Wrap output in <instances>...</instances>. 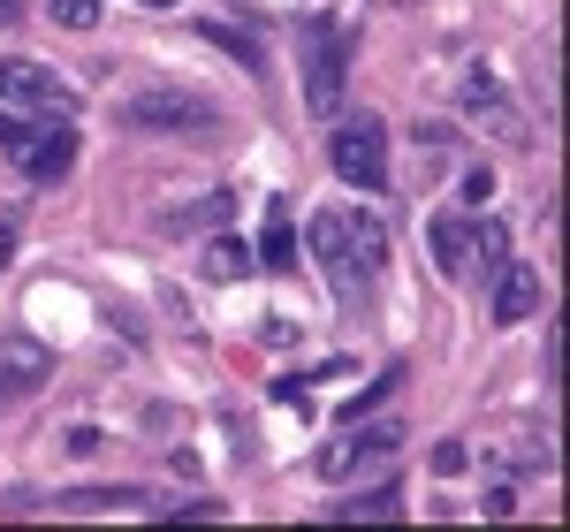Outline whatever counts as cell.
Wrapping results in <instances>:
<instances>
[{
  "label": "cell",
  "instance_id": "cell-1",
  "mask_svg": "<svg viewBox=\"0 0 570 532\" xmlns=\"http://www.w3.org/2000/svg\"><path fill=\"white\" fill-rule=\"evenodd\" d=\"M297 46H305V107L312 115H343V99H351V31L335 16H305Z\"/></svg>",
  "mask_w": 570,
  "mask_h": 532
},
{
  "label": "cell",
  "instance_id": "cell-2",
  "mask_svg": "<svg viewBox=\"0 0 570 532\" xmlns=\"http://www.w3.org/2000/svg\"><path fill=\"white\" fill-rule=\"evenodd\" d=\"M327 160H335V176L357 183V190H389V122H381V115H351L343 130L327 137Z\"/></svg>",
  "mask_w": 570,
  "mask_h": 532
},
{
  "label": "cell",
  "instance_id": "cell-3",
  "mask_svg": "<svg viewBox=\"0 0 570 532\" xmlns=\"http://www.w3.org/2000/svg\"><path fill=\"white\" fill-rule=\"evenodd\" d=\"M122 122L130 130H214L220 107L198 91H137V99H122Z\"/></svg>",
  "mask_w": 570,
  "mask_h": 532
},
{
  "label": "cell",
  "instance_id": "cell-4",
  "mask_svg": "<svg viewBox=\"0 0 570 532\" xmlns=\"http://www.w3.org/2000/svg\"><path fill=\"white\" fill-rule=\"evenodd\" d=\"M8 160H16L31 183H61L69 168H77V130H69V115H46L39 130H23L16 145H8Z\"/></svg>",
  "mask_w": 570,
  "mask_h": 532
},
{
  "label": "cell",
  "instance_id": "cell-5",
  "mask_svg": "<svg viewBox=\"0 0 570 532\" xmlns=\"http://www.w3.org/2000/svg\"><path fill=\"white\" fill-rule=\"evenodd\" d=\"M0 107H39V115H77V91L39 61H0Z\"/></svg>",
  "mask_w": 570,
  "mask_h": 532
},
{
  "label": "cell",
  "instance_id": "cell-6",
  "mask_svg": "<svg viewBox=\"0 0 570 532\" xmlns=\"http://www.w3.org/2000/svg\"><path fill=\"white\" fill-rule=\"evenodd\" d=\"M395 442H403V426H357V418H351V442L320 449V456H312V472H320V480H351L357 464H389Z\"/></svg>",
  "mask_w": 570,
  "mask_h": 532
},
{
  "label": "cell",
  "instance_id": "cell-7",
  "mask_svg": "<svg viewBox=\"0 0 570 532\" xmlns=\"http://www.w3.org/2000/svg\"><path fill=\"white\" fill-rule=\"evenodd\" d=\"M487 312H494V327H518V319H532V312H540V266L502 259L494 274H487Z\"/></svg>",
  "mask_w": 570,
  "mask_h": 532
},
{
  "label": "cell",
  "instance_id": "cell-8",
  "mask_svg": "<svg viewBox=\"0 0 570 532\" xmlns=\"http://www.w3.org/2000/svg\"><path fill=\"white\" fill-rule=\"evenodd\" d=\"M53 381V351H46L39 335H0V388L8 396H31Z\"/></svg>",
  "mask_w": 570,
  "mask_h": 532
},
{
  "label": "cell",
  "instance_id": "cell-9",
  "mask_svg": "<svg viewBox=\"0 0 570 532\" xmlns=\"http://www.w3.org/2000/svg\"><path fill=\"white\" fill-rule=\"evenodd\" d=\"M343 252H351V274L381 282V266H389V228L373 221V214H343Z\"/></svg>",
  "mask_w": 570,
  "mask_h": 532
},
{
  "label": "cell",
  "instance_id": "cell-10",
  "mask_svg": "<svg viewBox=\"0 0 570 532\" xmlns=\"http://www.w3.org/2000/svg\"><path fill=\"white\" fill-rule=\"evenodd\" d=\"M198 39L220 46V53H236L244 61V77H266V46L252 23H228V16H198Z\"/></svg>",
  "mask_w": 570,
  "mask_h": 532
},
{
  "label": "cell",
  "instance_id": "cell-11",
  "mask_svg": "<svg viewBox=\"0 0 570 532\" xmlns=\"http://www.w3.org/2000/svg\"><path fill=\"white\" fill-rule=\"evenodd\" d=\"M252 259H259L266 274H289V266H297V228H289V198H274V206H266V236L252 244Z\"/></svg>",
  "mask_w": 570,
  "mask_h": 532
},
{
  "label": "cell",
  "instance_id": "cell-12",
  "mask_svg": "<svg viewBox=\"0 0 570 532\" xmlns=\"http://www.w3.org/2000/svg\"><path fill=\"white\" fill-rule=\"evenodd\" d=\"M456 99H464V115H487V122H494L502 137H518V115L502 107V85H494V69H464Z\"/></svg>",
  "mask_w": 570,
  "mask_h": 532
},
{
  "label": "cell",
  "instance_id": "cell-13",
  "mask_svg": "<svg viewBox=\"0 0 570 532\" xmlns=\"http://www.w3.org/2000/svg\"><path fill=\"white\" fill-rule=\"evenodd\" d=\"M327 518H343V525H357V518H365V525H395V518H403V487H395V480H381V487H365V494H351V502H335Z\"/></svg>",
  "mask_w": 570,
  "mask_h": 532
},
{
  "label": "cell",
  "instance_id": "cell-14",
  "mask_svg": "<svg viewBox=\"0 0 570 532\" xmlns=\"http://www.w3.org/2000/svg\"><path fill=\"white\" fill-rule=\"evenodd\" d=\"M426 244H434V266L449 274V282H456V274H464V244H472V221H464V214H434V221H426Z\"/></svg>",
  "mask_w": 570,
  "mask_h": 532
},
{
  "label": "cell",
  "instance_id": "cell-15",
  "mask_svg": "<svg viewBox=\"0 0 570 532\" xmlns=\"http://www.w3.org/2000/svg\"><path fill=\"white\" fill-rule=\"evenodd\" d=\"M510 259V228L494 221V214H472V244H464V274L480 266V282L494 274V266Z\"/></svg>",
  "mask_w": 570,
  "mask_h": 532
},
{
  "label": "cell",
  "instance_id": "cell-16",
  "mask_svg": "<svg viewBox=\"0 0 570 532\" xmlns=\"http://www.w3.org/2000/svg\"><path fill=\"white\" fill-rule=\"evenodd\" d=\"M252 244H244V236H214V244H206V252H198V274H206V282H244V274H252Z\"/></svg>",
  "mask_w": 570,
  "mask_h": 532
},
{
  "label": "cell",
  "instance_id": "cell-17",
  "mask_svg": "<svg viewBox=\"0 0 570 532\" xmlns=\"http://www.w3.org/2000/svg\"><path fill=\"white\" fill-rule=\"evenodd\" d=\"M312 252H320V266L335 274V289L351 297V252H343V214H320L312 221Z\"/></svg>",
  "mask_w": 570,
  "mask_h": 532
},
{
  "label": "cell",
  "instance_id": "cell-18",
  "mask_svg": "<svg viewBox=\"0 0 570 532\" xmlns=\"http://www.w3.org/2000/svg\"><path fill=\"white\" fill-rule=\"evenodd\" d=\"M145 487H77V494H53V510H69V518H99V510H137Z\"/></svg>",
  "mask_w": 570,
  "mask_h": 532
},
{
  "label": "cell",
  "instance_id": "cell-19",
  "mask_svg": "<svg viewBox=\"0 0 570 532\" xmlns=\"http://www.w3.org/2000/svg\"><path fill=\"white\" fill-rule=\"evenodd\" d=\"M395 388H403V365H389V373H381V381H365V388H357V396L343 403V418H365V411H373V403H389Z\"/></svg>",
  "mask_w": 570,
  "mask_h": 532
},
{
  "label": "cell",
  "instance_id": "cell-20",
  "mask_svg": "<svg viewBox=\"0 0 570 532\" xmlns=\"http://www.w3.org/2000/svg\"><path fill=\"white\" fill-rule=\"evenodd\" d=\"M456 198H464V214H487V198H494V168H487V160H472V168H464V183H456Z\"/></svg>",
  "mask_w": 570,
  "mask_h": 532
},
{
  "label": "cell",
  "instance_id": "cell-21",
  "mask_svg": "<svg viewBox=\"0 0 570 532\" xmlns=\"http://www.w3.org/2000/svg\"><path fill=\"white\" fill-rule=\"evenodd\" d=\"M228 214H236V198H228V190H214L206 206H190V214H168V228H190V221H228Z\"/></svg>",
  "mask_w": 570,
  "mask_h": 532
},
{
  "label": "cell",
  "instance_id": "cell-22",
  "mask_svg": "<svg viewBox=\"0 0 570 532\" xmlns=\"http://www.w3.org/2000/svg\"><path fill=\"white\" fill-rule=\"evenodd\" d=\"M53 23L61 31H91L99 23V0H53Z\"/></svg>",
  "mask_w": 570,
  "mask_h": 532
},
{
  "label": "cell",
  "instance_id": "cell-23",
  "mask_svg": "<svg viewBox=\"0 0 570 532\" xmlns=\"http://www.w3.org/2000/svg\"><path fill=\"white\" fill-rule=\"evenodd\" d=\"M464 464H472V449H464V442H441L434 449V472H441V480H456Z\"/></svg>",
  "mask_w": 570,
  "mask_h": 532
},
{
  "label": "cell",
  "instance_id": "cell-24",
  "mask_svg": "<svg viewBox=\"0 0 570 532\" xmlns=\"http://www.w3.org/2000/svg\"><path fill=\"white\" fill-rule=\"evenodd\" d=\"M69 456H99V449H107V434H99V426H69Z\"/></svg>",
  "mask_w": 570,
  "mask_h": 532
},
{
  "label": "cell",
  "instance_id": "cell-25",
  "mask_svg": "<svg viewBox=\"0 0 570 532\" xmlns=\"http://www.w3.org/2000/svg\"><path fill=\"white\" fill-rule=\"evenodd\" d=\"M153 510H160V518H198V525L220 518V502H153Z\"/></svg>",
  "mask_w": 570,
  "mask_h": 532
},
{
  "label": "cell",
  "instance_id": "cell-26",
  "mask_svg": "<svg viewBox=\"0 0 570 532\" xmlns=\"http://www.w3.org/2000/svg\"><path fill=\"white\" fill-rule=\"evenodd\" d=\"M16 259V221H8V214H0V266Z\"/></svg>",
  "mask_w": 570,
  "mask_h": 532
},
{
  "label": "cell",
  "instance_id": "cell-27",
  "mask_svg": "<svg viewBox=\"0 0 570 532\" xmlns=\"http://www.w3.org/2000/svg\"><path fill=\"white\" fill-rule=\"evenodd\" d=\"M16 137H23V122H16V115H8V107H0V152H8V145H16Z\"/></svg>",
  "mask_w": 570,
  "mask_h": 532
},
{
  "label": "cell",
  "instance_id": "cell-28",
  "mask_svg": "<svg viewBox=\"0 0 570 532\" xmlns=\"http://www.w3.org/2000/svg\"><path fill=\"white\" fill-rule=\"evenodd\" d=\"M16 8H23V0H0V23H16Z\"/></svg>",
  "mask_w": 570,
  "mask_h": 532
},
{
  "label": "cell",
  "instance_id": "cell-29",
  "mask_svg": "<svg viewBox=\"0 0 570 532\" xmlns=\"http://www.w3.org/2000/svg\"><path fill=\"white\" fill-rule=\"evenodd\" d=\"M145 8H176V0H145Z\"/></svg>",
  "mask_w": 570,
  "mask_h": 532
}]
</instances>
